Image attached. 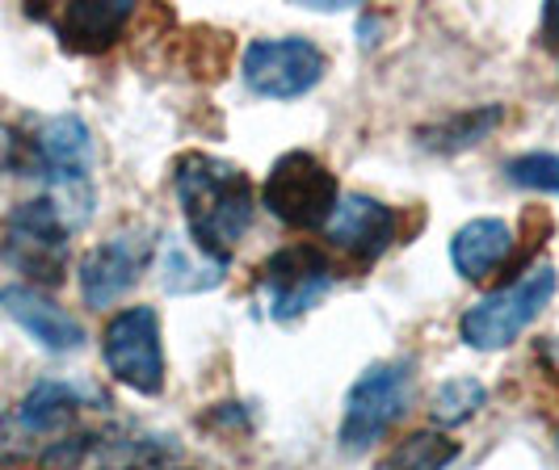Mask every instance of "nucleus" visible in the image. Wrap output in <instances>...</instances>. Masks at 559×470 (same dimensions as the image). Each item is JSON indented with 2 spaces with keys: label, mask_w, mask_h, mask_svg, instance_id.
<instances>
[{
  "label": "nucleus",
  "mask_w": 559,
  "mask_h": 470,
  "mask_svg": "<svg viewBox=\"0 0 559 470\" xmlns=\"http://www.w3.org/2000/svg\"><path fill=\"white\" fill-rule=\"evenodd\" d=\"M556 290H559L556 265H534V269L513 277V281H504L501 290L484 294L459 320L463 345L476 349V353H501L509 345H518V336L543 315V306L556 299Z\"/></svg>",
  "instance_id": "nucleus-4"
},
{
  "label": "nucleus",
  "mask_w": 559,
  "mask_h": 470,
  "mask_svg": "<svg viewBox=\"0 0 559 470\" xmlns=\"http://www.w3.org/2000/svg\"><path fill=\"white\" fill-rule=\"evenodd\" d=\"M156 277L168 294H206L215 286H224L227 261H215L206 252L186 249L181 240H160L156 249Z\"/></svg>",
  "instance_id": "nucleus-16"
},
{
  "label": "nucleus",
  "mask_w": 559,
  "mask_h": 470,
  "mask_svg": "<svg viewBox=\"0 0 559 470\" xmlns=\"http://www.w3.org/2000/svg\"><path fill=\"white\" fill-rule=\"evenodd\" d=\"M9 168H22V135L0 122V177H4Z\"/></svg>",
  "instance_id": "nucleus-21"
},
{
  "label": "nucleus",
  "mask_w": 559,
  "mask_h": 470,
  "mask_svg": "<svg viewBox=\"0 0 559 470\" xmlns=\"http://www.w3.org/2000/svg\"><path fill=\"white\" fill-rule=\"evenodd\" d=\"M395 236H400V219L374 194H341L333 219L324 222V240L336 252L354 256L358 265H374L395 244Z\"/></svg>",
  "instance_id": "nucleus-11"
},
{
  "label": "nucleus",
  "mask_w": 559,
  "mask_h": 470,
  "mask_svg": "<svg viewBox=\"0 0 559 470\" xmlns=\"http://www.w3.org/2000/svg\"><path fill=\"white\" fill-rule=\"evenodd\" d=\"M504 177L531 194H559V152H522L504 165Z\"/></svg>",
  "instance_id": "nucleus-20"
},
{
  "label": "nucleus",
  "mask_w": 559,
  "mask_h": 470,
  "mask_svg": "<svg viewBox=\"0 0 559 470\" xmlns=\"http://www.w3.org/2000/svg\"><path fill=\"white\" fill-rule=\"evenodd\" d=\"M131 17H135V4H122V0H76V4H63L51 13V29L59 34L63 47L97 56V51H110L122 38Z\"/></svg>",
  "instance_id": "nucleus-14"
},
{
  "label": "nucleus",
  "mask_w": 559,
  "mask_h": 470,
  "mask_svg": "<svg viewBox=\"0 0 559 470\" xmlns=\"http://www.w3.org/2000/svg\"><path fill=\"white\" fill-rule=\"evenodd\" d=\"M513 249H518L513 227L497 215H479L450 236V265L463 281H488L509 265Z\"/></svg>",
  "instance_id": "nucleus-13"
},
{
  "label": "nucleus",
  "mask_w": 559,
  "mask_h": 470,
  "mask_svg": "<svg viewBox=\"0 0 559 470\" xmlns=\"http://www.w3.org/2000/svg\"><path fill=\"white\" fill-rule=\"evenodd\" d=\"M547 22H551V26H559V4H547Z\"/></svg>",
  "instance_id": "nucleus-23"
},
{
  "label": "nucleus",
  "mask_w": 559,
  "mask_h": 470,
  "mask_svg": "<svg viewBox=\"0 0 559 470\" xmlns=\"http://www.w3.org/2000/svg\"><path fill=\"white\" fill-rule=\"evenodd\" d=\"M0 306H4V315L29 333L47 353H76L84 349V328L81 320L72 315V311H63V306L47 294V290H38V286H26V281H9V286H0Z\"/></svg>",
  "instance_id": "nucleus-12"
},
{
  "label": "nucleus",
  "mask_w": 559,
  "mask_h": 470,
  "mask_svg": "<svg viewBox=\"0 0 559 470\" xmlns=\"http://www.w3.org/2000/svg\"><path fill=\"white\" fill-rule=\"evenodd\" d=\"M336 269L324 249L311 244H286L261 265V294L270 306V320L290 324L308 315L333 294Z\"/></svg>",
  "instance_id": "nucleus-9"
},
{
  "label": "nucleus",
  "mask_w": 559,
  "mask_h": 470,
  "mask_svg": "<svg viewBox=\"0 0 559 470\" xmlns=\"http://www.w3.org/2000/svg\"><path fill=\"white\" fill-rule=\"evenodd\" d=\"M173 194L194 249L215 261H227L257 219L252 177L211 152H181L173 160Z\"/></svg>",
  "instance_id": "nucleus-1"
},
{
  "label": "nucleus",
  "mask_w": 559,
  "mask_h": 470,
  "mask_svg": "<svg viewBox=\"0 0 559 470\" xmlns=\"http://www.w3.org/2000/svg\"><path fill=\"white\" fill-rule=\"evenodd\" d=\"M135 470H194V467H168V462H156V467H135Z\"/></svg>",
  "instance_id": "nucleus-22"
},
{
  "label": "nucleus",
  "mask_w": 559,
  "mask_h": 470,
  "mask_svg": "<svg viewBox=\"0 0 559 470\" xmlns=\"http://www.w3.org/2000/svg\"><path fill=\"white\" fill-rule=\"evenodd\" d=\"M160 240L147 231V227H127V231H114L110 240H102L97 249L84 252L81 261V299L93 311H106L118 299H127L140 277L147 274V265L156 261Z\"/></svg>",
  "instance_id": "nucleus-10"
},
{
  "label": "nucleus",
  "mask_w": 559,
  "mask_h": 470,
  "mask_svg": "<svg viewBox=\"0 0 559 470\" xmlns=\"http://www.w3.org/2000/svg\"><path fill=\"white\" fill-rule=\"evenodd\" d=\"M261 206L290 231H324V222L333 219L336 202H341V185L336 172L316 152H282L270 165L265 181H261Z\"/></svg>",
  "instance_id": "nucleus-5"
},
{
  "label": "nucleus",
  "mask_w": 559,
  "mask_h": 470,
  "mask_svg": "<svg viewBox=\"0 0 559 470\" xmlns=\"http://www.w3.org/2000/svg\"><path fill=\"white\" fill-rule=\"evenodd\" d=\"M240 76L265 101H299L329 76V56L304 34L252 38L240 56Z\"/></svg>",
  "instance_id": "nucleus-7"
},
{
  "label": "nucleus",
  "mask_w": 559,
  "mask_h": 470,
  "mask_svg": "<svg viewBox=\"0 0 559 470\" xmlns=\"http://www.w3.org/2000/svg\"><path fill=\"white\" fill-rule=\"evenodd\" d=\"M88 168H93V135L76 113L43 118L22 138V172L43 177L51 194H88Z\"/></svg>",
  "instance_id": "nucleus-8"
},
{
  "label": "nucleus",
  "mask_w": 559,
  "mask_h": 470,
  "mask_svg": "<svg viewBox=\"0 0 559 470\" xmlns=\"http://www.w3.org/2000/svg\"><path fill=\"white\" fill-rule=\"evenodd\" d=\"M501 106H472V110L447 113L442 122L425 126L420 131V147L438 152V156H454V152H467L501 126Z\"/></svg>",
  "instance_id": "nucleus-17"
},
{
  "label": "nucleus",
  "mask_w": 559,
  "mask_h": 470,
  "mask_svg": "<svg viewBox=\"0 0 559 470\" xmlns=\"http://www.w3.org/2000/svg\"><path fill=\"white\" fill-rule=\"evenodd\" d=\"M459 454H463V445L454 442L450 433H442V429H417V433L400 437L379 458L374 470H450L459 462Z\"/></svg>",
  "instance_id": "nucleus-18"
},
{
  "label": "nucleus",
  "mask_w": 559,
  "mask_h": 470,
  "mask_svg": "<svg viewBox=\"0 0 559 470\" xmlns=\"http://www.w3.org/2000/svg\"><path fill=\"white\" fill-rule=\"evenodd\" d=\"M72 231L76 222L51 194L17 202L0 227V256L9 269L26 277V286H59L72 261Z\"/></svg>",
  "instance_id": "nucleus-2"
},
{
  "label": "nucleus",
  "mask_w": 559,
  "mask_h": 470,
  "mask_svg": "<svg viewBox=\"0 0 559 470\" xmlns=\"http://www.w3.org/2000/svg\"><path fill=\"white\" fill-rule=\"evenodd\" d=\"M102 361L114 383L143 399L165 395V324L156 306H122L102 333Z\"/></svg>",
  "instance_id": "nucleus-6"
},
{
  "label": "nucleus",
  "mask_w": 559,
  "mask_h": 470,
  "mask_svg": "<svg viewBox=\"0 0 559 470\" xmlns=\"http://www.w3.org/2000/svg\"><path fill=\"white\" fill-rule=\"evenodd\" d=\"M484 403H488V387L479 378H472V374H459V378H447L442 387L433 390L429 415H433L438 429H459L472 415L484 412Z\"/></svg>",
  "instance_id": "nucleus-19"
},
{
  "label": "nucleus",
  "mask_w": 559,
  "mask_h": 470,
  "mask_svg": "<svg viewBox=\"0 0 559 470\" xmlns=\"http://www.w3.org/2000/svg\"><path fill=\"white\" fill-rule=\"evenodd\" d=\"M84 403H88V390L47 378V383H34V387L26 390V399H22L17 412H13V424H17V433H22L26 442H43V437L59 442V437H68V429L76 424V415L84 412Z\"/></svg>",
  "instance_id": "nucleus-15"
},
{
  "label": "nucleus",
  "mask_w": 559,
  "mask_h": 470,
  "mask_svg": "<svg viewBox=\"0 0 559 470\" xmlns=\"http://www.w3.org/2000/svg\"><path fill=\"white\" fill-rule=\"evenodd\" d=\"M413 383H417V358H388L366 365L341 408V429H336L341 449L366 454L370 445L383 442L392 424H400L408 412Z\"/></svg>",
  "instance_id": "nucleus-3"
}]
</instances>
